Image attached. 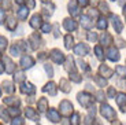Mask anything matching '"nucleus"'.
<instances>
[{
    "mask_svg": "<svg viewBox=\"0 0 126 125\" xmlns=\"http://www.w3.org/2000/svg\"><path fill=\"white\" fill-rule=\"evenodd\" d=\"M29 43H32V48H33V50H37L41 44V39L38 37L37 33H33V35L30 36V39H29Z\"/></svg>",
    "mask_w": 126,
    "mask_h": 125,
    "instance_id": "nucleus-13",
    "label": "nucleus"
},
{
    "mask_svg": "<svg viewBox=\"0 0 126 125\" xmlns=\"http://www.w3.org/2000/svg\"><path fill=\"white\" fill-rule=\"evenodd\" d=\"M6 19V13L3 8H0V23H3V21Z\"/></svg>",
    "mask_w": 126,
    "mask_h": 125,
    "instance_id": "nucleus-44",
    "label": "nucleus"
},
{
    "mask_svg": "<svg viewBox=\"0 0 126 125\" xmlns=\"http://www.w3.org/2000/svg\"><path fill=\"white\" fill-rule=\"evenodd\" d=\"M37 107H38L40 111H45V110L48 109V100H47V98H41V99H38Z\"/></svg>",
    "mask_w": 126,
    "mask_h": 125,
    "instance_id": "nucleus-22",
    "label": "nucleus"
},
{
    "mask_svg": "<svg viewBox=\"0 0 126 125\" xmlns=\"http://www.w3.org/2000/svg\"><path fill=\"white\" fill-rule=\"evenodd\" d=\"M70 122H71V125H79V114L78 113H74V114H73Z\"/></svg>",
    "mask_w": 126,
    "mask_h": 125,
    "instance_id": "nucleus-33",
    "label": "nucleus"
},
{
    "mask_svg": "<svg viewBox=\"0 0 126 125\" xmlns=\"http://www.w3.org/2000/svg\"><path fill=\"white\" fill-rule=\"evenodd\" d=\"M112 1H115V0H112Z\"/></svg>",
    "mask_w": 126,
    "mask_h": 125,
    "instance_id": "nucleus-60",
    "label": "nucleus"
},
{
    "mask_svg": "<svg viewBox=\"0 0 126 125\" xmlns=\"http://www.w3.org/2000/svg\"><path fill=\"white\" fill-rule=\"evenodd\" d=\"M70 80H73L74 83H79L81 81V76H78L76 72H71L70 73Z\"/></svg>",
    "mask_w": 126,
    "mask_h": 125,
    "instance_id": "nucleus-36",
    "label": "nucleus"
},
{
    "mask_svg": "<svg viewBox=\"0 0 126 125\" xmlns=\"http://www.w3.org/2000/svg\"><path fill=\"white\" fill-rule=\"evenodd\" d=\"M117 103H118V106H119L122 110H125V107H126V94H118Z\"/></svg>",
    "mask_w": 126,
    "mask_h": 125,
    "instance_id": "nucleus-20",
    "label": "nucleus"
},
{
    "mask_svg": "<svg viewBox=\"0 0 126 125\" xmlns=\"http://www.w3.org/2000/svg\"><path fill=\"white\" fill-rule=\"evenodd\" d=\"M4 103L18 106V104H19V99H18V98H4Z\"/></svg>",
    "mask_w": 126,
    "mask_h": 125,
    "instance_id": "nucleus-27",
    "label": "nucleus"
},
{
    "mask_svg": "<svg viewBox=\"0 0 126 125\" xmlns=\"http://www.w3.org/2000/svg\"><path fill=\"white\" fill-rule=\"evenodd\" d=\"M100 113H101V116H103L106 120H108V121H114V120H115V117H117V113H115V110H114L112 107L110 106V104H106V103L101 104Z\"/></svg>",
    "mask_w": 126,
    "mask_h": 125,
    "instance_id": "nucleus-1",
    "label": "nucleus"
},
{
    "mask_svg": "<svg viewBox=\"0 0 126 125\" xmlns=\"http://www.w3.org/2000/svg\"><path fill=\"white\" fill-rule=\"evenodd\" d=\"M19 54H21V48H19V45H13L11 47V55H14V56H18Z\"/></svg>",
    "mask_w": 126,
    "mask_h": 125,
    "instance_id": "nucleus-37",
    "label": "nucleus"
},
{
    "mask_svg": "<svg viewBox=\"0 0 126 125\" xmlns=\"http://www.w3.org/2000/svg\"><path fill=\"white\" fill-rule=\"evenodd\" d=\"M26 117H28L29 120H32V121H37L38 120V114L36 113L34 109H32V107H26Z\"/></svg>",
    "mask_w": 126,
    "mask_h": 125,
    "instance_id": "nucleus-16",
    "label": "nucleus"
},
{
    "mask_svg": "<svg viewBox=\"0 0 126 125\" xmlns=\"http://www.w3.org/2000/svg\"><path fill=\"white\" fill-rule=\"evenodd\" d=\"M3 63H4V67H6V72L7 73H14V70H15V65H14V62L11 59H10L8 56H4L3 58Z\"/></svg>",
    "mask_w": 126,
    "mask_h": 125,
    "instance_id": "nucleus-8",
    "label": "nucleus"
},
{
    "mask_svg": "<svg viewBox=\"0 0 126 125\" xmlns=\"http://www.w3.org/2000/svg\"><path fill=\"white\" fill-rule=\"evenodd\" d=\"M123 14H125V17H126V6L123 7Z\"/></svg>",
    "mask_w": 126,
    "mask_h": 125,
    "instance_id": "nucleus-55",
    "label": "nucleus"
},
{
    "mask_svg": "<svg viewBox=\"0 0 126 125\" xmlns=\"http://www.w3.org/2000/svg\"><path fill=\"white\" fill-rule=\"evenodd\" d=\"M33 65H34V59L30 55H25L21 58V66L23 69H30V67H33Z\"/></svg>",
    "mask_w": 126,
    "mask_h": 125,
    "instance_id": "nucleus-5",
    "label": "nucleus"
},
{
    "mask_svg": "<svg viewBox=\"0 0 126 125\" xmlns=\"http://www.w3.org/2000/svg\"><path fill=\"white\" fill-rule=\"evenodd\" d=\"M30 26L33 29H38V28H41L43 26V22H41V15H38V14H34V15L32 17V19H30Z\"/></svg>",
    "mask_w": 126,
    "mask_h": 125,
    "instance_id": "nucleus-9",
    "label": "nucleus"
},
{
    "mask_svg": "<svg viewBox=\"0 0 126 125\" xmlns=\"http://www.w3.org/2000/svg\"><path fill=\"white\" fill-rule=\"evenodd\" d=\"M41 1H43V3H47V1H48V0H41Z\"/></svg>",
    "mask_w": 126,
    "mask_h": 125,
    "instance_id": "nucleus-57",
    "label": "nucleus"
},
{
    "mask_svg": "<svg viewBox=\"0 0 126 125\" xmlns=\"http://www.w3.org/2000/svg\"><path fill=\"white\" fill-rule=\"evenodd\" d=\"M107 26H108V23H107V21H106L104 18H100L97 21V28L100 29V30H106V29H107Z\"/></svg>",
    "mask_w": 126,
    "mask_h": 125,
    "instance_id": "nucleus-28",
    "label": "nucleus"
},
{
    "mask_svg": "<svg viewBox=\"0 0 126 125\" xmlns=\"http://www.w3.org/2000/svg\"><path fill=\"white\" fill-rule=\"evenodd\" d=\"M99 70H100V73L103 74V77H106V78H110L111 76H112V73H114L112 70H111L110 67H107L106 65H101Z\"/></svg>",
    "mask_w": 126,
    "mask_h": 125,
    "instance_id": "nucleus-21",
    "label": "nucleus"
},
{
    "mask_svg": "<svg viewBox=\"0 0 126 125\" xmlns=\"http://www.w3.org/2000/svg\"><path fill=\"white\" fill-rule=\"evenodd\" d=\"M15 1H16V3H18V4H22L23 1H25V0H15Z\"/></svg>",
    "mask_w": 126,
    "mask_h": 125,
    "instance_id": "nucleus-53",
    "label": "nucleus"
},
{
    "mask_svg": "<svg viewBox=\"0 0 126 125\" xmlns=\"http://www.w3.org/2000/svg\"><path fill=\"white\" fill-rule=\"evenodd\" d=\"M88 45L86 44H82V43H79V44H77L76 47H74V52L77 54V55H86L88 54Z\"/></svg>",
    "mask_w": 126,
    "mask_h": 125,
    "instance_id": "nucleus-11",
    "label": "nucleus"
},
{
    "mask_svg": "<svg viewBox=\"0 0 126 125\" xmlns=\"http://www.w3.org/2000/svg\"><path fill=\"white\" fill-rule=\"evenodd\" d=\"M26 1V7H28L29 10H32V8H34V6H36V3H34V0H25Z\"/></svg>",
    "mask_w": 126,
    "mask_h": 125,
    "instance_id": "nucleus-43",
    "label": "nucleus"
},
{
    "mask_svg": "<svg viewBox=\"0 0 126 125\" xmlns=\"http://www.w3.org/2000/svg\"><path fill=\"white\" fill-rule=\"evenodd\" d=\"M63 26H64V29H66L67 32H73V30L77 29V22L71 18H66L63 21Z\"/></svg>",
    "mask_w": 126,
    "mask_h": 125,
    "instance_id": "nucleus-6",
    "label": "nucleus"
},
{
    "mask_svg": "<svg viewBox=\"0 0 126 125\" xmlns=\"http://www.w3.org/2000/svg\"><path fill=\"white\" fill-rule=\"evenodd\" d=\"M78 65H79V67H81L82 70H88V66H86V63H85V62H82V61H78Z\"/></svg>",
    "mask_w": 126,
    "mask_h": 125,
    "instance_id": "nucleus-47",
    "label": "nucleus"
},
{
    "mask_svg": "<svg viewBox=\"0 0 126 125\" xmlns=\"http://www.w3.org/2000/svg\"><path fill=\"white\" fill-rule=\"evenodd\" d=\"M16 28V21L14 17H8L7 18V29L8 30H14V29Z\"/></svg>",
    "mask_w": 126,
    "mask_h": 125,
    "instance_id": "nucleus-24",
    "label": "nucleus"
},
{
    "mask_svg": "<svg viewBox=\"0 0 126 125\" xmlns=\"http://www.w3.org/2000/svg\"><path fill=\"white\" fill-rule=\"evenodd\" d=\"M88 40L91 41V43H94V41L97 40V36H96L94 32H89V33H88Z\"/></svg>",
    "mask_w": 126,
    "mask_h": 125,
    "instance_id": "nucleus-40",
    "label": "nucleus"
},
{
    "mask_svg": "<svg viewBox=\"0 0 126 125\" xmlns=\"http://www.w3.org/2000/svg\"><path fill=\"white\" fill-rule=\"evenodd\" d=\"M49 56H51V59L54 61L55 63H58V65H62V63L64 62V55H63V52L60 50H58V48H54V50L51 51Z\"/></svg>",
    "mask_w": 126,
    "mask_h": 125,
    "instance_id": "nucleus-3",
    "label": "nucleus"
},
{
    "mask_svg": "<svg viewBox=\"0 0 126 125\" xmlns=\"http://www.w3.org/2000/svg\"><path fill=\"white\" fill-rule=\"evenodd\" d=\"M111 21H112V26H114V29H115V32H117V33H121V32H122L123 25H122V22H121L119 17L111 15Z\"/></svg>",
    "mask_w": 126,
    "mask_h": 125,
    "instance_id": "nucleus-10",
    "label": "nucleus"
},
{
    "mask_svg": "<svg viewBox=\"0 0 126 125\" xmlns=\"http://www.w3.org/2000/svg\"><path fill=\"white\" fill-rule=\"evenodd\" d=\"M103 98H104L103 92H101V91H99V92H97V100H103Z\"/></svg>",
    "mask_w": 126,
    "mask_h": 125,
    "instance_id": "nucleus-51",
    "label": "nucleus"
},
{
    "mask_svg": "<svg viewBox=\"0 0 126 125\" xmlns=\"http://www.w3.org/2000/svg\"><path fill=\"white\" fill-rule=\"evenodd\" d=\"M0 125H1V124H0Z\"/></svg>",
    "mask_w": 126,
    "mask_h": 125,
    "instance_id": "nucleus-61",
    "label": "nucleus"
},
{
    "mask_svg": "<svg viewBox=\"0 0 126 125\" xmlns=\"http://www.w3.org/2000/svg\"><path fill=\"white\" fill-rule=\"evenodd\" d=\"M3 88H4V91H6L7 94H13L14 91H15V88H14V85H13L11 81H4L3 83Z\"/></svg>",
    "mask_w": 126,
    "mask_h": 125,
    "instance_id": "nucleus-26",
    "label": "nucleus"
},
{
    "mask_svg": "<svg viewBox=\"0 0 126 125\" xmlns=\"http://www.w3.org/2000/svg\"><path fill=\"white\" fill-rule=\"evenodd\" d=\"M3 72H4V66L0 63V73H3Z\"/></svg>",
    "mask_w": 126,
    "mask_h": 125,
    "instance_id": "nucleus-52",
    "label": "nucleus"
},
{
    "mask_svg": "<svg viewBox=\"0 0 126 125\" xmlns=\"http://www.w3.org/2000/svg\"><path fill=\"white\" fill-rule=\"evenodd\" d=\"M7 44H8L7 39H6V37H3V36H0V51H1V52H3V51H6Z\"/></svg>",
    "mask_w": 126,
    "mask_h": 125,
    "instance_id": "nucleus-30",
    "label": "nucleus"
},
{
    "mask_svg": "<svg viewBox=\"0 0 126 125\" xmlns=\"http://www.w3.org/2000/svg\"><path fill=\"white\" fill-rule=\"evenodd\" d=\"M59 107H60V113H62L63 116H70L73 113V104L69 100H62Z\"/></svg>",
    "mask_w": 126,
    "mask_h": 125,
    "instance_id": "nucleus-4",
    "label": "nucleus"
},
{
    "mask_svg": "<svg viewBox=\"0 0 126 125\" xmlns=\"http://www.w3.org/2000/svg\"><path fill=\"white\" fill-rule=\"evenodd\" d=\"M0 117H1L4 121H8V120H10L8 111H6V109H4V107H0Z\"/></svg>",
    "mask_w": 126,
    "mask_h": 125,
    "instance_id": "nucleus-34",
    "label": "nucleus"
},
{
    "mask_svg": "<svg viewBox=\"0 0 126 125\" xmlns=\"http://www.w3.org/2000/svg\"><path fill=\"white\" fill-rule=\"evenodd\" d=\"M47 117H48V120H51L52 122H59L60 121L59 113H58V110H55V109H49V111L47 113Z\"/></svg>",
    "mask_w": 126,
    "mask_h": 125,
    "instance_id": "nucleus-14",
    "label": "nucleus"
},
{
    "mask_svg": "<svg viewBox=\"0 0 126 125\" xmlns=\"http://www.w3.org/2000/svg\"><path fill=\"white\" fill-rule=\"evenodd\" d=\"M56 84H55V83H52V81H49V83H47V84H45V87L43 88V91H44V92H48V94L49 95H52V96H55V95H56Z\"/></svg>",
    "mask_w": 126,
    "mask_h": 125,
    "instance_id": "nucleus-12",
    "label": "nucleus"
},
{
    "mask_svg": "<svg viewBox=\"0 0 126 125\" xmlns=\"http://www.w3.org/2000/svg\"><path fill=\"white\" fill-rule=\"evenodd\" d=\"M1 3H3V8H7V10H8L10 7H11V3H10V0H3Z\"/></svg>",
    "mask_w": 126,
    "mask_h": 125,
    "instance_id": "nucleus-45",
    "label": "nucleus"
},
{
    "mask_svg": "<svg viewBox=\"0 0 126 125\" xmlns=\"http://www.w3.org/2000/svg\"><path fill=\"white\" fill-rule=\"evenodd\" d=\"M64 45H66L67 50H70L73 45V36L71 35H67L66 37H64Z\"/></svg>",
    "mask_w": 126,
    "mask_h": 125,
    "instance_id": "nucleus-29",
    "label": "nucleus"
},
{
    "mask_svg": "<svg viewBox=\"0 0 126 125\" xmlns=\"http://www.w3.org/2000/svg\"><path fill=\"white\" fill-rule=\"evenodd\" d=\"M14 78H15L16 83H21L25 80V74H23V72H16L15 76H14Z\"/></svg>",
    "mask_w": 126,
    "mask_h": 125,
    "instance_id": "nucleus-35",
    "label": "nucleus"
},
{
    "mask_svg": "<svg viewBox=\"0 0 126 125\" xmlns=\"http://www.w3.org/2000/svg\"><path fill=\"white\" fill-rule=\"evenodd\" d=\"M94 52H96V56H97L99 59H104V54H103V50H101L100 45H96V48H94Z\"/></svg>",
    "mask_w": 126,
    "mask_h": 125,
    "instance_id": "nucleus-32",
    "label": "nucleus"
},
{
    "mask_svg": "<svg viewBox=\"0 0 126 125\" xmlns=\"http://www.w3.org/2000/svg\"><path fill=\"white\" fill-rule=\"evenodd\" d=\"M94 125H100V124H97V122H96V124H94Z\"/></svg>",
    "mask_w": 126,
    "mask_h": 125,
    "instance_id": "nucleus-58",
    "label": "nucleus"
},
{
    "mask_svg": "<svg viewBox=\"0 0 126 125\" xmlns=\"http://www.w3.org/2000/svg\"><path fill=\"white\" fill-rule=\"evenodd\" d=\"M77 99H78L79 104L84 107H92L91 104L93 103V98L89 94H86V92H79L78 95H77Z\"/></svg>",
    "mask_w": 126,
    "mask_h": 125,
    "instance_id": "nucleus-2",
    "label": "nucleus"
},
{
    "mask_svg": "<svg viewBox=\"0 0 126 125\" xmlns=\"http://www.w3.org/2000/svg\"><path fill=\"white\" fill-rule=\"evenodd\" d=\"M29 15V8L28 7H21V8H18V13H16V17H18L19 19H26Z\"/></svg>",
    "mask_w": 126,
    "mask_h": 125,
    "instance_id": "nucleus-19",
    "label": "nucleus"
},
{
    "mask_svg": "<svg viewBox=\"0 0 126 125\" xmlns=\"http://www.w3.org/2000/svg\"><path fill=\"white\" fill-rule=\"evenodd\" d=\"M81 23H82V26L86 28V29H91L92 26H93V21H92L88 15H82L81 17Z\"/></svg>",
    "mask_w": 126,
    "mask_h": 125,
    "instance_id": "nucleus-18",
    "label": "nucleus"
},
{
    "mask_svg": "<svg viewBox=\"0 0 126 125\" xmlns=\"http://www.w3.org/2000/svg\"><path fill=\"white\" fill-rule=\"evenodd\" d=\"M10 113H11V114H14V116H18V114H19V110L15 109V107H13V109H10Z\"/></svg>",
    "mask_w": 126,
    "mask_h": 125,
    "instance_id": "nucleus-50",
    "label": "nucleus"
},
{
    "mask_svg": "<svg viewBox=\"0 0 126 125\" xmlns=\"http://www.w3.org/2000/svg\"><path fill=\"white\" fill-rule=\"evenodd\" d=\"M63 125H69V122H67V121H63Z\"/></svg>",
    "mask_w": 126,
    "mask_h": 125,
    "instance_id": "nucleus-56",
    "label": "nucleus"
},
{
    "mask_svg": "<svg viewBox=\"0 0 126 125\" xmlns=\"http://www.w3.org/2000/svg\"><path fill=\"white\" fill-rule=\"evenodd\" d=\"M114 95H115V89L112 87H110L108 88V98H114Z\"/></svg>",
    "mask_w": 126,
    "mask_h": 125,
    "instance_id": "nucleus-48",
    "label": "nucleus"
},
{
    "mask_svg": "<svg viewBox=\"0 0 126 125\" xmlns=\"http://www.w3.org/2000/svg\"><path fill=\"white\" fill-rule=\"evenodd\" d=\"M112 125H122V124H121V122L119 121H115V122H114V124Z\"/></svg>",
    "mask_w": 126,
    "mask_h": 125,
    "instance_id": "nucleus-54",
    "label": "nucleus"
},
{
    "mask_svg": "<svg viewBox=\"0 0 126 125\" xmlns=\"http://www.w3.org/2000/svg\"><path fill=\"white\" fill-rule=\"evenodd\" d=\"M34 91H36L34 85L30 84V83H23V84L21 85V92H22V94L33 95V94H34Z\"/></svg>",
    "mask_w": 126,
    "mask_h": 125,
    "instance_id": "nucleus-7",
    "label": "nucleus"
},
{
    "mask_svg": "<svg viewBox=\"0 0 126 125\" xmlns=\"http://www.w3.org/2000/svg\"><path fill=\"white\" fill-rule=\"evenodd\" d=\"M59 85H60V89L63 91V92H69L71 88H70V84H69V81H67L66 78H62L60 80V83H59Z\"/></svg>",
    "mask_w": 126,
    "mask_h": 125,
    "instance_id": "nucleus-25",
    "label": "nucleus"
},
{
    "mask_svg": "<svg viewBox=\"0 0 126 125\" xmlns=\"http://www.w3.org/2000/svg\"><path fill=\"white\" fill-rule=\"evenodd\" d=\"M51 29H52V26L48 23V22H45V23H43V26H41V30L44 32V33H49Z\"/></svg>",
    "mask_w": 126,
    "mask_h": 125,
    "instance_id": "nucleus-39",
    "label": "nucleus"
},
{
    "mask_svg": "<svg viewBox=\"0 0 126 125\" xmlns=\"http://www.w3.org/2000/svg\"><path fill=\"white\" fill-rule=\"evenodd\" d=\"M0 95H1V89H0Z\"/></svg>",
    "mask_w": 126,
    "mask_h": 125,
    "instance_id": "nucleus-59",
    "label": "nucleus"
},
{
    "mask_svg": "<svg viewBox=\"0 0 126 125\" xmlns=\"http://www.w3.org/2000/svg\"><path fill=\"white\" fill-rule=\"evenodd\" d=\"M115 72H117L118 76H121V77H126V67H123V66H117V67H115Z\"/></svg>",
    "mask_w": 126,
    "mask_h": 125,
    "instance_id": "nucleus-31",
    "label": "nucleus"
},
{
    "mask_svg": "<svg viewBox=\"0 0 126 125\" xmlns=\"http://www.w3.org/2000/svg\"><path fill=\"white\" fill-rule=\"evenodd\" d=\"M100 8H103L101 11H104V13H108V7L107 4H104V3H100Z\"/></svg>",
    "mask_w": 126,
    "mask_h": 125,
    "instance_id": "nucleus-49",
    "label": "nucleus"
},
{
    "mask_svg": "<svg viewBox=\"0 0 126 125\" xmlns=\"http://www.w3.org/2000/svg\"><path fill=\"white\" fill-rule=\"evenodd\" d=\"M23 118H21V117H16V118L13 120V122H11V125H23Z\"/></svg>",
    "mask_w": 126,
    "mask_h": 125,
    "instance_id": "nucleus-41",
    "label": "nucleus"
},
{
    "mask_svg": "<svg viewBox=\"0 0 126 125\" xmlns=\"http://www.w3.org/2000/svg\"><path fill=\"white\" fill-rule=\"evenodd\" d=\"M100 41H101L103 45H110V44L112 43V36H111L110 33H107V32H104L100 37Z\"/></svg>",
    "mask_w": 126,
    "mask_h": 125,
    "instance_id": "nucleus-17",
    "label": "nucleus"
},
{
    "mask_svg": "<svg viewBox=\"0 0 126 125\" xmlns=\"http://www.w3.org/2000/svg\"><path fill=\"white\" fill-rule=\"evenodd\" d=\"M94 80H96V83L99 84V87H106V85H107V81H106L104 78L99 77V76H96V77H94Z\"/></svg>",
    "mask_w": 126,
    "mask_h": 125,
    "instance_id": "nucleus-38",
    "label": "nucleus"
},
{
    "mask_svg": "<svg viewBox=\"0 0 126 125\" xmlns=\"http://www.w3.org/2000/svg\"><path fill=\"white\" fill-rule=\"evenodd\" d=\"M44 69H45V72H47V74L49 76V77L54 76V70H52V67H51L49 65H44Z\"/></svg>",
    "mask_w": 126,
    "mask_h": 125,
    "instance_id": "nucleus-42",
    "label": "nucleus"
},
{
    "mask_svg": "<svg viewBox=\"0 0 126 125\" xmlns=\"http://www.w3.org/2000/svg\"><path fill=\"white\" fill-rule=\"evenodd\" d=\"M69 13L71 14V15H79V8H78V6H77L76 3H70L69 4Z\"/></svg>",
    "mask_w": 126,
    "mask_h": 125,
    "instance_id": "nucleus-23",
    "label": "nucleus"
},
{
    "mask_svg": "<svg viewBox=\"0 0 126 125\" xmlns=\"http://www.w3.org/2000/svg\"><path fill=\"white\" fill-rule=\"evenodd\" d=\"M77 1H78V4L82 7H86L89 4V0H77Z\"/></svg>",
    "mask_w": 126,
    "mask_h": 125,
    "instance_id": "nucleus-46",
    "label": "nucleus"
},
{
    "mask_svg": "<svg viewBox=\"0 0 126 125\" xmlns=\"http://www.w3.org/2000/svg\"><path fill=\"white\" fill-rule=\"evenodd\" d=\"M108 59L112 61V62H115V61H119V51L117 50V48H110L108 50Z\"/></svg>",
    "mask_w": 126,
    "mask_h": 125,
    "instance_id": "nucleus-15",
    "label": "nucleus"
}]
</instances>
